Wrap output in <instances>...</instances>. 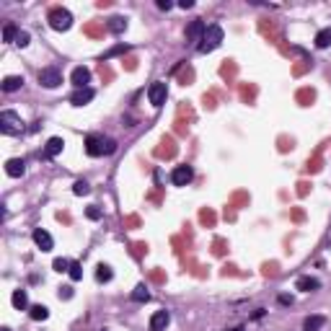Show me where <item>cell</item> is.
<instances>
[{
  "label": "cell",
  "instance_id": "cell-1",
  "mask_svg": "<svg viewBox=\"0 0 331 331\" xmlns=\"http://www.w3.org/2000/svg\"><path fill=\"white\" fill-rule=\"evenodd\" d=\"M223 29L220 26H207V31H205V36H202V42H199V47H197V52H202V55H207V52H212V49H217L223 44Z\"/></svg>",
  "mask_w": 331,
  "mask_h": 331
},
{
  "label": "cell",
  "instance_id": "cell-2",
  "mask_svg": "<svg viewBox=\"0 0 331 331\" xmlns=\"http://www.w3.org/2000/svg\"><path fill=\"white\" fill-rule=\"evenodd\" d=\"M0 132L3 135H21L24 132V122L16 111H0Z\"/></svg>",
  "mask_w": 331,
  "mask_h": 331
},
{
  "label": "cell",
  "instance_id": "cell-3",
  "mask_svg": "<svg viewBox=\"0 0 331 331\" xmlns=\"http://www.w3.org/2000/svg\"><path fill=\"white\" fill-rule=\"evenodd\" d=\"M47 21H49V26L55 29V31H67V29L73 26V13L67 8H52Z\"/></svg>",
  "mask_w": 331,
  "mask_h": 331
},
{
  "label": "cell",
  "instance_id": "cell-4",
  "mask_svg": "<svg viewBox=\"0 0 331 331\" xmlns=\"http://www.w3.org/2000/svg\"><path fill=\"white\" fill-rule=\"evenodd\" d=\"M39 86L49 88V91L62 86V73H60V67H44V70H39Z\"/></svg>",
  "mask_w": 331,
  "mask_h": 331
},
{
  "label": "cell",
  "instance_id": "cell-5",
  "mask_svg": "<svg viewBox=\"0 0 331 331\" xmlns=\"http://www.w3.org/2000/svg\"><path fill=\"white\" fill-rule=\"evenodd\" d=\"M166 96H168V86H166L163 80L150 83V88H148V99H150V104H153L155 109H161L163 104H166Z\"/></svg>",
  "mask_w": 331,
  "mask_h": 331
},
{
  "label": "cell",
  "instance_id": "cell-6",
  "mask_svg": "<svg viewBox=\"0 0 331 331\" xmlns=\"http://www.w3.org/2000/svg\"><path fill=\"white\" fill-rule=\"evenodd\" d=\"M86 153L91 158L106 155V140H104L101 135H88L86 137Z\"/></svg>",
  "mask_w": 331,
  "mask_h": 331
},
{
  "label": "cell",
  "instance_id": "cell-7",
  "mask_svg": "<svg viewBox=\"0 0 331 331\" xmlns=\"http://www.w3.org/2000/svg\"><path fill=\"white\" fill-rule=\"evenodd\" d=\"M205 31H207V24H205L202 18L192 21V24L186 26V42H189V44H197V47H199V42H202V36H205Z\"/></svg>",
  "mask_w": 331,
  "mask_h": 331
},
{
  "label": "cell",
  "instance_id": "cell-8",
  "mask_svg": "<svg viewBox=\"0 0 331 331\" xmlns=\"http://www.w3.org/2000/svg\"><path fill=\"white\" fill-rule=\"evenodd\" d=\"M192 179H194V168H192V166H176L174 174H171L174 186H186V184H192Z\"/></svg>",
  "mask_w": 331,
  "mask_h": 331
},
{
  "label": "cell",
  "instance_id": "cell-9",
  "mask_svg": "<svg viewBox=\"0 0 331 331\" xmlns=\"http://www.w3.org/2000/svg\"><path fill=\"white\" fill-rule=\"evenodd\" d=\"M93 96H96V91H93L91 86H88V88H78V91L70 96V104H73V106H86V104L93 101Z\"/></svg>",
  "mask_w": 331,
  "mask_h": 331
},
{
  "label": "cell",
  "instance_id": "cell-10",
  "mask_svg": "<svg viewBox=\"0 0 331 331\" xmlns=\"http://www.w3.org/2000/svg\"><path fill=\"white\" fill-rule=\"evenodd\" d=\"M70 80H73L75 88H88V80H91V70H88V67H83V65H78V67H75V70L70 73Z\"/></svg>",
  "mask_w": 331,
  "mask_h": 331
},
{
  "label": "cell",
  "instance_id": "cell-11",
  "mask_svg": "<svg viewBox=\"0 0 331 331\" xmlns=\"http://www.w3.org/2000/svg\"><path fill=\"white\" fill-rule=\"evenodd\" d=\"M171 323V313L168 311H155L150 316V331H166V326Z\"/></svg>",
  "mask_w": 331,
  "mask_h": 331
},
{
  "label": "cell",
  "instance_id": "cell-12",
  "mask_svg": "<svg viewBox=\"0 0 331 331\" xmlns=\"http://www.w3.org/2000/svg\"><path fill=\"white\" fill-rule=\"evenodd\" d=\"M31 238H34L36 248H42V251H52V248H55V241H52V236H49L47 230H42V228H36Z\"/></svg>",
  "mask_w": 331,
  "mask_h": 331
},
{
  "label": "cell",
  "instance_id": "cell-13",
  "mask_svg": "<svg viewBox=\"0 0 331 331\" xmlns=\"http://www.w3.org/2000/svg\"><path fill=\"white\" fill-rule=\"evenodd\" d=\"M24 171H26V163L21 161V158H11V161L5 163V174H8L11 179H18V176H24Z\"/></svg>",
  "mask_w": 331,
  "mask_h": 331
},
{
  "label": "cell",
  "instance_id": "cell-14",
  "mask_svg": "<svg viewBox=\"0 0 331 331\" xmlns=\"http://www.w3.org/2000/svg\"><path fill=\"white\" fill-rule=\"evenodd\" d=\"M62 148H65V140L62 137H49L47 145H44V155H47V158H57L60 153H62Z\"/></svg>",
  "mask_w": 331,
  "mask_h": 331
},
{
  "label": "cell",
  "instance_id": "cell-15",
  "mask_svg": "<svg viewBox=\"0 0 331 331\" xmlns=\"http://www.w3.org/2000/svg\"><path fill=\"white\" fill-rule=\"evenodd\" d=\"M21 86H24V75H8V78H3V83H0V88H3L5 93L18 91Z\"/></svg>",
  "mask_w": 331,
  "mask_h": 331
},
{
  "label": "cell",
  "instance_id": "cell-16",
  "mask_svg": "<svg viewBox=\"0 0 331 331\" xmlns=\"http://www.w3.org/2000/svg\"><path fill=\"white\" fill-rule=\"evenodd\" d=\"M295 287H298L300 292H313V290L321 287V282L316 280V277H300V280L295 282Z\"/></svg>",
  "mask_w": 331,
  "mask_h": 331
},
{
  "label": "cell",
  "instance_id": "cell-17",
  "mask_svg": "<svg viewBox=\"0 0 331 331\" xmlns=\"http://www.w3.org/2000/svg\"><path fill=\"white\" fill-rule=\"evenodd\" d=\"M11 303H13V308H16V311H26V308H29V295H26V290H13Z\"/></svg>",
  "mask_w": 331,
  "mask_h": 331
},
{
  "label": "cell",
  "instance_id": "cell-18",
  "mask_svg": "<svg viewBox=\"0 0 331 331\" xmlns=\"http://www.w3.org/2000/svg\"><path fill=\"white\" fill-rule=\"evenodd\" d=\"M106 26H109L111 34H124L127 31V18L124 16H111Z\"/></svg>",
  "mask_w": 331,
  "mask_h": 331
},
{
  "label": "cell",
  "instance_id": "cell-19",
  "mask_svg": "<svg viewBox=\"0 0 331 331\" xmlns=\"http://www.w3.org/2000/svg\"><path fill=\"white\" fill-rule=\"evenodd\" d=\"M323 323H326L323 316H308V318L303 321V331H321Z\"/></svg>",
  "mask_w": 331,
  "mask_h": 331
},
{
  "label": "cell",
  "instance_id": "cell-20",
  "mask_svg": "<svg viewBox=\"0 0 331 331\" xmlns=\"http://www.w3.org/2000/svg\"><path fill=\"white\" fill-rule=\"evenodd\" d=\"M316 47H318V49H326V47H331V26L321 29V31L316 34Z\"/></svg>",
  "mask_w": 331,
  "mask_h": 331
},
{
  "label": "cell",
  "instance_id": "cell-21",
  "mask_svg": "<svg viewBox=\"0 0 331 331\" xmlns=\"http://www.w3.org/2000/svg\"><path fill=\"white\" fill-rule=\"evenodd\" d=\"M29 316H31V318L34 321H47L49 318V308L47 305H31V308H29Z\"/></svg>",
  "mask_w": 331,
  "mask_h": 331
},
{
  "label": "cell",
  "instance_id": "cell-22",
  "mask_svg": "<svg viewBox=\"0 0 331 331\" xmlns=\"http://www.w3.org/2000/svg\"><path fill=\"white\" fill-rule=\"evenodd\" d=\"M111 277H114V272H111L109 264H99V267H96V280H99V282H111Z\"/></svg>",
  "mask_w": 331,
  "mask_h": 331
},
{
  "label": "cell",
  "instance_id": "cell-23",
  "mask_svg": "<svg viewBox=\"0 0 331 331\" xmlns=\"http://www.w3.org/2000/svg\"><path fill=\"white\" fill-rule=\"evenodd\" d=\"M132 300H135V303H148V300H150V292H148L145 285H137V287L132 290Z\"/></svg>",
  "mask_w": 331,
  "mask_h": 331
},
{
  "label": "cell",
  "instance_id": "cell-24",
  "mask_svg": "<svg viewBox=\"0 0 331 331\" xmlns=\"http://www.w3.org/2000/svg\"><path fill=\"white\" fill-rule=\"evenodd\" d=\"M18 29H16V24H5L3 26V42H13L16 44V39H18Z\"/></svg>",
  "mask_w": 331,
  "mask_h": 331
},
{
  "label": "cell",
  "instance_id": "cell-25",
  "mask_svg": "<svg viewBox=\"0 0 331 331\" xmlns=\"http://www.w3.org/2000/svg\"><path fill=\"white\" fill-rule=\"evenodd\" d=\"M73 194H75V197H86V194H91V186H88V181H75L73 184Z\"/></svg>",
  "mask_w": 331,
  "mask_h": 331
},
{
  "label": "cell",
  "instance_id": "cell-26",
  "mask_svg": "<svg viewBox=\"0 0 331 331\" xmlns=\"http://www.w3.org/2000/svg\"><path fill=\"white\" fill-rule=\"evenodd\" d=\"M70 264H73V261H67V259H62V256H60V259H55V261H52V269L62 274V272H70Z\"/></svg>",
  "mask_w": 331,
  "mask_h": 331
},
{
  "label": "cell",
  "instance_id": "cell-27",
  "mask_svg": "<svg viewBox=\"0 0 331 331\" xmlns=\"http://www.w3.org/2000/svg\"><path fill=\"white\" fill-rule=\"evenodd\" d=\"M67 274H70L73 282H78V280H83V267L78 264V261H73V264H70V272H67Z\"/></svg>",
  "mask_w": 331,
  "mask_h": 331
},
{
  "label": "cell",
  "instance_id": "cell-28",
  "mask_svg": "<svg viewBox=\"0 0 331 331\" xmlns=\"http://www.w3.org/2000/svg\"><path fill=\"white\" fill-rule=\"evenodd\" d=\"M101 215H104V212H101L99 205H91V207L86 210V217H88V220H101Z\"/></svg>",
  "mask_w": 331,
  "mask_h": 331
},
{
  "label": "cell",
  "instance_id": "cell-29",
  "mask_svg": "<svg viewBox=\"0 0 331 331\" xmlns=\"http://www.w3.org/2000/svg\"><path fill=\"white\" fill-rule=\"evenodd\" d=\"M29 42H31V36H29V31H21V34H18V39H16V44H18L21 49L29 47Z\"/></svg>",
  "mask_w": 331,
  "mask_h": 331
},
{
  "label": "cell",
  "instance_id": "cell-30",
  "mask_svg": "<svg viewBox=\"0 0 331 331\" xmlns=\"http://www.w3.org/2000/svg\"><path fill=\"white\" fill-rule=\"evenodd\" d=\"M122 52H127V47H114V49H109L101 60H109V57H114V55H122Z\"/></svg>",
  "mask_w": 331,
  "mask_h": 331
},
{
  "label": "cell",
  "instance_id": "cell-31",
  "mask_svg": "<svg viewBox=\"0 0 331 331\" xmlns=\"http://www.w3.org/2000/svg\"><path fill=\"white\" fill-rule=\"evenodd\" d=\"M60 298L70 300V298H73V287H60Z\"/></svg>",
  "mask_w": 331,
  "mask_h": 331
},
{
  "label": "cell",
  "instance_id": "cell-32",
  "mask_svg": "<svg viewBox=\"0 0 331 331\" xmlns=\"http://www.w3.org/2000/svg\"><path fill=\"white\" fill-rule=\"evenodd\" d=\"M117 153V140H106V155Z\"/></svg>",
  "mask_w": 331,
  "mask_h": 331
},
{
  "label": "cell",
  "instance_id": "cell-33",
  "mask_svg": "<svg viewBox=\"0 0 331 331\" xmlns=\"http://www.w3.org/2000/svg\"><path fill=\"white\" fill-rule=\"evenodd\" d=\"M158 8H161V11H171V8H174V3H168V0H158Z\"/></svg>",
  "mask_w": 331,
  "mask_h": 331
},
{
  "label": "cell",
  "instance_id": "cell-34",
  "mask_svg": "<svg viewBox=\"0 0 331 331\" xmlns=\"http://www.w3.org/2000/svg\"><path fill=\"white\" fill-rule=\"evenodd\" d=\"M280 303L282 305H292V298L290 295H280Z\"/></svg>",
  "mask_w": 331,
  "mask_h": 331
},
{
  "label": "cell",
  "instance_id": "cell-35",
  "mask_svg": "<svg viewBox=\"0 0 331 331\" xmlns=\"http://www.w3.org/2000/svg\"><path fill=\"white\" fill-rule=\"evenodd\" d=\"M192 5H194L192 0H181V3H179V8H184V11H186V8H192Z\"/></svg>",
  "mask_w": 331,
  "mask_h": 331
},
{
  "label": "cell",
  "instance_id": "cell-36",
  "mask_svg": "<svg viewBox=\"0 0 331 331\" xmlns=\"http://www.w3.org/2000/svg\"><path fill=\"white\" fill-rule=\"evenodd\" d=\"M261 316H264V308H256V311H254V321H259Z\"/></svg>",
  "mask_w": 331,
  "mask_h": 331
},
{
  "label": "cell",
  "instance_id": "cell-37",
  "mask_svg": "<svg viewBox=\"0 0 331 331\" xmlns=\"http://www.w3.org/2000/svg\"><path fill=\"white\" fill-rule=\"evenodd\" d=\"M228 331H243V326H236V329H228Z\"/></svg>",
  "mask_w": 331,
  "mask_h": 331
},
{
  "label": "cell",
  "instance_id": "cell-38",
  "mask_svg": "<svg viewBox=\"0 0 331 331\" xmlns=\"http://www.w3.org/2000/svg\"><path fill=\"white\" fill-rule=\"evenodd\" d=\"M0 331H11V329H8V326H3V329H0Z\"/></svg>",
  "mask_w": 331,
  "mask_h": 331
},
{
  "label": "cell",
  "instance_id": "cell-39",
  "mask_svg": "<svg viewBox=\"0 0 331 331\" xmlns=\"http://www.w3.org/2000/svg\"><path fill=\"white\" fill-rule=\"evenodd\" d=\"M101 331H109V329H101Z\"/></svg>",
  "mask_w": 331,
  "mask_h": 331
}]
</instances>
